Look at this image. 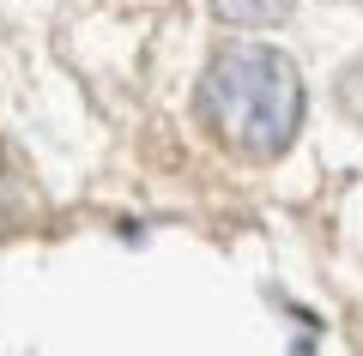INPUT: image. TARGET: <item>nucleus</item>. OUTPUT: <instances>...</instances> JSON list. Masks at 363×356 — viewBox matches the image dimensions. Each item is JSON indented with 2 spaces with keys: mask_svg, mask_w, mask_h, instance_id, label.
Here are the masks:
<instances>
[{
  "mask_svg": "<svg viewBox=\"0 0 363 356\" xmlns=\"http://www.w3.org/2000/svg\"><path fill=\"white\" fill-rule=\"evenodd\" d=\"M200 121L236 157H279L303 127V79L279 49H224L200 79Z\"/></svg>",
  "mask_w": 363,
  "mask_h": 356,
  "instance_id": "1",
  "label": "nucleus"
},
{
  "mask_svg": "<svg viewBox=\"0 0 363 356\" xmlns=\"http://www.w3.org/2000/svg\"><path fill=\"white\" fill-rule=\"evenodd\" d=\"M212 13L224 25H279L291 18V0H212Z\"/></svg>",
  "mask_w": 363,
  "mask_h": 356,
  "instance_id": "2",
  "label": "nucleus"
},
{
  "mask_svg": "<svg viewBox=\"0 0 363 356\" xmlns=\"http://www.w3.org/2000/svg\"><path fill=\"white\" fill-rule=\"evenodd\" d=\"M0 217H6V188H0Z\"/></svg>",
  "mask_w": 363,
  "mask_h": 356,
  "instance_id": "4",
  "label": "nucleus"
},
{
  "mask_svg": "<svg viewBox=\"0 0 363 356\" xmlns=\"http://www.w3.org/2000/svg\"><path fill=\"white\" fill-rule=\"evenodd\" d=\"M345 103H351V109H357V115H363V67H357V73H351V79H345Z\"/></svg>",
  "mask_w": 363,
  "mask_h": 356,
  "instance_id": "3",
  "label": "nucleus"
}]
</instances>
